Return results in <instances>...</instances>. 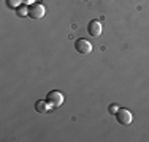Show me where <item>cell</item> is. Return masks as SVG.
<instances>
[{
	"instance_id": "cell-6",
	"label": "cell",
	"mask_w": 149,
	"mask_h": 142,
	"mask_svg": "<svg viewBox=\"0 0 149 142\" xmlns=\"http://www.w3.org/2000/svg\"><path fill=\"white\" fill-rule=\"evenodd\" d=\"M49 109H51V106H49V103L46 101V99H38L37 103H35V111L38 114H48Z\"/></svg>"
},
{
	"instance_id": "cell-5",
	"label": "cell",
	"mask_w": 149,
	"mask_h": 142,
	"mask_svg": "<svg viewBox=\"0 0 149 142\" xmlns=\"http://www.w3.org/2000/svg\"><path fill=\"white\" fill-rule=\"evenodd\" d=\"M87 32H89L91 37H100L102 35V24L98 21H91L89 26H87Z\"/></svg>"
},
{
	"instance_id": "cell-7",
	"label": "cell",
	"mask_w": 149,
	"mask_h": 142,
	"mask_svg": "<svg viewBox=\"0 0 149 142\" xmlns=\"http://www.w3.org/2000/svg\"><path fill=\"white\" fill-rule=\"evenodd\" d=\"M16 10H17V14H19V16H26V14L29 16V8H27V6H24V5H19Z\"/></svg>"
},
{
	"instance_id": "cell-3",
	"label": "cell",
	"mask_w": 149,
	"mask_h": 142,
	"mask_svg": "<svg viewBox=\"0 0 149 142\" xmlns=\"http://www.w3.org/2000/svg\"><path fill=\"white\" fill-rule=\"evenodd\" d=\"M45 13H46V10L41 3H32V5H29V16L32 19H41L45 16Z\"/></svg>"
},
{
	"instance_id": "cell-4",
	"label": "cell",
	"mask_w": 149,
	"mask_h": 142,
	"mask_svg": "<svg viewBox=\"0 0 149 142\" xmlns=\"http://www.w3.org/2000/svg\"><path fill=\"white\" fill-rule=\"evenodd\" d=\"M74 49H76L79 54H91L92 52V44H91V41H87V40H84V38H81V40H76L74 41Z\"/></svg>"
},
{
	"instance_id": "cell-2",
	"label": "cell",
	"mask_w": 149,
	"mask_h": 142,
	"mask_svg": "<svg viewBox=\"0 0 149 142\" xmlns=\"http://www.w3.org/2000/svg\"><path fill=\"white\" fill-rule=\"evenodd\" d=\"M116 119H118V122L124 126H129L130 123L133 122V115L129 109H119V111L116 112Z\"/></svg>"
},
{
	"instance_id": "cell-10",
	"label": "cell",
	"mask_w": 149,
	"mask_h": 142,
	"mask_svg": "<svg viewBox=\"0 0 149 142\" xmlns=\"http://www.w3.org/2000/svg\"><path fill=\"white\" fill-rule=\"evenodd\" d=\"M24 3H29V5H32V3H35V0H22Z\"/></svg>"
},
{
	"instance_id": "cell-9",
	"label": "cell",
	"mask_w": 149,
	"mask_h": 142,
	"mask_svg": "<svg viewBox=\"0 0 149 142\" xmlns=\"http://www.w3.org/2000/svg\"><path fill=\"white\" fill-rule=\"evenodd\" d=\"M108 111H109V114H114V115H116V112L119 111V108H118L116 104H113V106H109V109H108Z\"/></svg>"
},
{
	"instance_id": "cell-1",
	"label": "cell",
	"mask_w": 149,
	"mask_h": 142,
	"mask_svg": "<svg viewBox=\"0 0 149 142\" xmlns=\"http://www.w3.org/2000/svg\"><path fill=\"white\" fill-rule=\"evenodd\" d=\"M46 101L49 103V106L51 108H60V106L63 104V95L60 93L57 90H51L48 93V97H46Z\"/></svg>"
},
{
	"instance_id": "cell-8",
	"label": "cell",
	"mask_w": 149,
	"mask_h": 142,
	"mask_svg": "<svg viewBox=\"0 0 149 142\" xmlns=\"http://www.w3.org/2000/svg\"><path fill=\"white\" fill-rule=\"evenodd\" d=\"M21 3H22V0H6V5H8L10 8H17Z\"/></svg>"
}]
</instances>
